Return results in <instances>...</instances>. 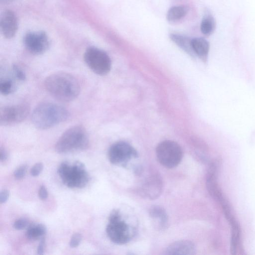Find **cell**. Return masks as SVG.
Here are the masks:
<instances>
[{
    "label": "cell",
    "mask_w": 255,
    "mask_h": 255,
    "mask_svg": "<svg viewBox=\"0 0 255 255\" xmlns=\"http://www.w3.org/2000/svg\"><path fill=\"white\" fill-rule=\"evenodd\" d=\"M47 91L57 100L68 102L75 99L81 90L78 79L73 75L59 72L48 76L44 81Z\"/></svg>",
    "instance_id": "6da1fadb"
},
{
    "label": "cell",
    "mask_w": 255,
    "mask_h": 255,
    "mask_svg": "<svg viewBox=\"0 0 255 255\" xmlns=\"http://www.w3.org/2000/svg\"><path fill=\"white\" fill-rule=\"evenodd\" d=\"M69 116V113L65 107L57 104L45 102L35 108L31 121L36 128L46 129L65 122Z\"/></svg>",
    "instance_id": "7a4b0ae2"
},
{
    "label": "cell",
    "mask_w": 255,
    "mask_h": 255,
    "mask_svg": "<svg viewBox=\"0 0 255 255\" xmlns=\"http://www.w3.org/2000/svg\"><path fill=\"white\" fill-rule=\"evenodd\" d=\"M89 143L86 129L81 126H75L65 130L56 143L55 149L58 153L86 149Z\"/></svg>",
    "instance_id": "3957f363"
},
{
    "label": "cell",
    "mask_w": 255,
    "mask_h": 255,
    "mask_svg": "<svg viewBox=\"0 0 255 255\" xmlns=\"http://www.w3.org/2000/svg\"><path fill=\"white\" fill-rule=\"evenodd\" d=\"M57 172L63 184L69 188H83L89 179L84 164L79 161H74L72 164L66 161L62 162Z\"/></svg>",
    "instance_id": "277c9868"
},
{
    "label": "cell",
    "mask_w": 255,
    "mask_h": 255,
    "mask_svg": "<svg viewBox=\"0 0 255 255\" xmlns=\"http://www.w3.org/2000/svg\"><path fill=\"white\" fill-rule=\"evenodd\" d=\"M106 232L109 239L114 243L123 245L131 238L133 231L129 225L122 219L118 210H114L109 217Z\"/></svg>",
    "instance_id": "5b68a950"
},
{
    "label": "cell",
    "mask_w": 255,
    "mask_h": 255,
    "mask_svg": "<svg viewBox=\"0 0 255 255\" xmlns=\"http://www.w3.org/2000/svg\"><path fill=\"white\" fill-rule=\"evenodd\" d=\"M158 161L165 167L171 168L178 165L182 160L183 151L180 146L172 140H164L156 148Z\"/></svg>",
    "instance_id": "8992f818"
},
{
    "label": "cell",
    "mask_w": 255,
    "mask_h": 255,
    "mask_svg": "<svg viewBox=\"0 0 255 255\" xmlns=\"http://www.w3.org/2000/svg\"><path fill=\"white\" fill-rule=\"evenodd\" d=\"M84 59L88 67L97 75H105L111 70L110 57L104 51L97 47H88L84 53Z\"/></svg>",
    "instance_id": "52a82bcc"
},
{
    "label": "cell",
    "mask_w": 255,
    "mask_h": 255,
    "mask_svg": "<svg viewBox=\"0 0 255 255\" xmlns=\"http://www.w3.org/2000/svg\"><path fill=\"white\" fill-rule=\"evenodd\" d=\"M29 112V106L24 103L1 107L0 125L6 126L18 124L26 118Z\"/></svg>",
    "instance_id": "ba28073f"
},
{
    "label": "cell",
    "mask_w": 255,
    "mask_h": 255,
    "mask_svg": "<svg viewBox=\"0 0 255 255\" xmlns=\"http://www.w3.org/2000/svg\"><path fill=\"white\" fill-rule=\"evenodd\" d=\"M137 156L136 150L125 141H118L113 144L108 151L110 162L117 165L124 166L130 160Z\"/></svg>",
    "instance_id": "9c48e42d"
},
{
    "label": "cell",
    "mask_w": 255,
    "mask_h": 255,
    "mask_svg": "<svg viewBox=\"0 0 255 255\" xmlns=\"http://www.w3.org/2000/svg\"><path fill=\"white\" fill-rule=\"evenodd\" d=\"M162 188L160 176L156 172L151 171L144 176L139 187V192L145 198L154 199L161 194Z\"/></svg>",
    "instance_id": "30bf717a"
},
{
    "label": "cell",
    "mask_w": 255,
    "mask_h": 255,
    "mask_svg": "<svg viewBox=\"0 0 255 255\" xmlns=\"http://www.w3.org/2000/svg\"><path fill=\"white\" fill-rule=\"evenodd\" d=\"M23 43L28 51L35 55L44 53L50 45L47 35L43 31L27 33L24 37Z\"/></svg>",
    "instance_id": "8fae6325"
},
{
    "label": "cell",
    "mask_w": 255,
    "mask_h": 255,
    "mask_svg": "<svg viewBox=\"0 0 255 255\" xmlns=\"http://www.w3.org/2000/svg\"><path fill=\"white\" fill-rule=\"evenodd\" d=\"M0 30L3 35L6 38L13 37L17 29V20L14 13L10 10H6L2 13L0 21Z\"/></svg>",
    "instance_id": "7c38bea8"
},
{
    "label": "cell",
    "mask_w": 255,
    "mask_h": 255,
    "mask_svg": "<svg viewBox=\"0 0 255 255\" xmlns=\"http://www.w3.org/2000/svg\"><path fill=\"white\" fill-rule=\"evenodd\" d=\"M194 244L188 240H180L169 245L164 251V255H191L195 254Z\"/></svg>",
    "instance_id": "4fadbf2b"
},
{
    "label": "cell",
    "mask_w": 255,
    "mask_h": 255,
    "mask_svg": "<svg viewBox=\"0 0 255 255\" xmlns=\"http://www.w3.org/2000/svg\"><path fill=\"white\" fill-rule=\"evenodd\" d=\"M192 45L196 56L206 62L210 49L209 42L203 37H196L192 39Z\"/></svg>",
    "instance_id": "5bb4252c"
},
{
    "label": "cell",
    "mask_w": 255,
    "mask_h": 255,
    "mask_svg": "<svg viewBox=\"0 0 255 255\" xmlns=\"http://www.w3.org/2000/svg\"><path fill=\"white\" fill-rule=\"evenodd\" d=\"M150 218L158 229H164L167 224L168 217L165 210L161 207L153 206L149 211Z\"/></svg>",
    "instance_id": "9a60e30c"
},
{
    "label": "cell",
    "mask_w": 255,
    "mask_h": 255,
    "mask_svg": "<svg viewBox=\"0 0 255 255\" xmlns=\"http://www.w3.org/2000/svg\"><path fill=\"white\" fill-rule=\"evenodd\" d=\"M171 40L190 56L194 57L196 55L192 45V39L186 36L171 33L169 35Z\"/></svg>",
    "instance_id": "2e32d148"
},
{
    "label": "cell",
    "mask_w": 255,
    "mask_h": 255,
    "mask_svg": "<svg viewBox=\"0 0 255 255\" xmlns=\"http://www.w3.org/2000/svg\"><path fill=\"white\" fill-rule=\"evenodd\" d=\"M216 29V21L214 17L209 13L206 14L201 21L200 30L206 36L211 35Z\"/></svg>",
    "instance_id": "e0dca14e"
},
{
    "label": "cell",
    "mask_w": 255,
    "mask_h": 255,
    "mask_svg": "<svg viewBox=\"0 0 255 255\" xmlns=\"http://www.w3.org/2000/svg\"><path fill=\"white\" fill-rule=\"evenodd\" d=\"M46 232V227L44 224H31L28 226L25 235L27 239L35 240L42 237Z\"/></svg>",
    "instance_id": "ac0fdd59"
},
{
    "label": "cell",
    "mask_w": 255,
    "mask_h": 255,
    "mask_svg": "<svg viewBox=\"0 0 255 255\" xmlns=\"http://www.w3.org/2000/svg\"><path fill=\"white\" fill-rule=\"evenodd\" d=\"M187 12L186 9L182 6L171 7L167 11V19L170 22L178 20L183 17Z\"/></svg>",
    "instance_id": "d6986e66"
},
{
    "label": "cell",
    "mask_w": 255,
    "mask_h": 255,
    "mask_svg": "<svg viewBox=\"0 0 255 255\" xmlns=\"http://www.w3.org/2000/svg\"><path fill=\"white\" fill-rule=\"evenodd\" d=\"M14 82L10 79H1L0 81V92L3 95L12 93L15 90Z\"/></svg>",
    "instance_id": "ffe728a7"
},
{
    "label": "cell",
    "mask_w": 255,
    "mask_h": 255,
    "mask_svg": "<svg viewBox=\"0 0 255 255\" xmlns=\"http://www.w3.org/2000/svg\"><path fill=\"white\" fill-rule=\"evenodd\" d=\"M12 73L14 77L18 81H24L26 79V76L23 71L16 65H13L12 67Z\"/></svg>",
    "instance_id": "44dd1931"
},
{
    "label": "cell",
    "mask_w": 255,
    "mask_h": 255,
    "mask_svg": "<svg viewBox=\"0 0 255 255\" xmlns=\"http://www.w3.org/2000/svg\"><path fill=\"white\" fill-rule=\"evenodd\" d=\"M27 165L23 164L18 167L14 172V176L16 179H22L25 175Z\"/></svg>",
    "instance_id": "7402d4cb"
},
{
    "label": "cell",
    "mask_w": 255,
    "mask_h": 255,
    "mask_svg": "<svg viewBox=\"0 0 255 255\" xmlns=\"http://www.w3.org/2000/svg\"><path fill=\"white\" fill-rule=\"evenodd\" d=\"M82 240V236L80 233H76L72 236L69 245L71 248L77 247Z\"/></svg>",
    "instance_id": "603a6c76"
},
{
    "label": "cell",
    "mask_w": 255,
    "mask_h": 255,
    "mask_svg": "<svg viewBox=\"0 0 255 255\" xmlns=\"http://www.w3.org/2000/svg\"><path fill=\"white\" fill-rule=\"evenodd\" d=\"M27 225V221L25 219L21 218L16 220L14 223L13 227L16 230H20L25 228Z\"/></svg>",
    "instance_id": "cb8c5ba5"
},
{
    "label": "cell",
    "mask_w": 255,
    "mask_h": 255,
    "mask_svg": "<svg viewBox=\"0 0 255 255\" xmlns=\"http://www.w3.org/2000/svg\"><path fill=\"white\" fill-rule=\"evenodd\" d=\"M43 164L41 162L35 164L30 170V174L32 176H37L43 169Z\"/></svg>",
    "instance_id": "d4e9b609"
},
{
    "label": "cell",
    "mask_w": 255,
    "mask_h": 255,
    "mask_svg": "<svg viewBox=\"0 0 255 255\" xmlns=\"http://www.w3.org/2000/svg\"><path fill=\"white\" fill-rule=\"evenodd\" d=\"M48 193L46 187L41 185L38 190V196L41 200H44L47 197Z\"/></svg>",
    "instance_id": "484cf974"
},
{
    "label": "cell",
    "mask_w": 255,
    "mask_h": 255,
    "mask_svg": "<svg viewBox=\"0 0 255 255\" xmlns=\"http://www.w3.org/2000/svg\"><path fill=\"white\" fill-rule=\"evenodd\" d=\"M9 195V192L7 190L3 189L1 191L0 193V202L4 203L7 201Z\"/></svg>",
    "instance_id": "4316f807"
},
{
    "label": "cell",
    "mask_w": 255,
    "mask_h": 255,
    "mask_svg": "<svg viewBox=\"0 0 255 255\" xmlns=\"http://www.w3.org/2000/svg\"><path fill=\"white\" fill-rule=\"evenodd\" d=\"M45 239L44 237L41 239L40 242L37 248V253L39 255H42L44 253Z\"/></svg>",
    "instance_id": "83f0119b"
},
{
    "label": "cell",
    "mask_w": 255,
    "mask_h": 255,
    "mask_svg": "<svg viewBox=\"0 0 255 255\" xmlns=\"http://www.w3.org/2000/svg\"><path fill=\"white\" fill-rule=\"evenodd\" d=\"M8 158V153L7 151L2 147L0 148V161L1 162L5 161Z\"/></svg>",
    "instance_id": "f1b7e54d"
}]
</instances>
